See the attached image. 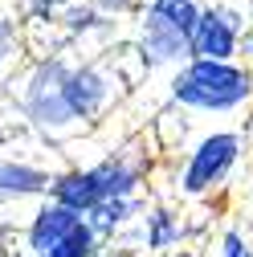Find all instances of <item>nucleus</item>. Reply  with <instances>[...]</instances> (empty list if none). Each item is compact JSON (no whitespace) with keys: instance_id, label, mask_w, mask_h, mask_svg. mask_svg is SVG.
Here are the masks:
<instances>
[{"instance_id":"f257e3e1","label":"nucleus","mask_w":253,"mask_h":257,"mask_svg":"<svg viewBox=\"0 0 253 257\" xmlns=\"http://www.w3.org/2000/svg\"><path fill=\"white\" fill-rule=\"evenodd\" d=\"M151 180H155V151L147 147V139L131 135V139L114 143L102 159H94V164L53 168L45 200L66 204V208H74V212L90 216L102 200H131V196H147Z\"/></svg>"},{"instance_id":"f03ea898","label":"nucleus","mask_w":253,"mask_h":257,"mask_svg":"<svg viewBox=\"0 0 253 257\" xmlns=\"http://www.w3.org/2000/svg\"><path fill=\"white\" fill-rule=\"evenodd\" d=\"M253 135L245 126H208V131L192 135L180 151L168 155V200L176 204H208L212 196L229 188L237 168L245 164Z\"/></svg>"},{"instance_id":"7ed1b4c3","label":"nucleus","mask_w":253,"mask_h":257,"mask_svg":"<svg viewBox=\"0 0 253 257\" xmlns=\"http://www.w3.org/2000/svg\"><path fill=\"white\" fill-rule=\"evenodd\" d=\"M168 106L200 118H233L253 110V66L188 57L168 74Z\"/></svg>"},{"instance_id":"20e7f679","label":"nucleus","mask_w":253,"mask_h":257,"mask_svg":"<svg viewBox=\"0 0 253 257\" xmlns=\"http://www.w3.org/2000/svg\"><path fill=\"white\" fill-rule=\"evenodd\" d=\"M17 237L25 257H106V241L90 224V216L53 200H37Z\"/></svg>"},{"instance_id":"39448f33","label":"nucleus","mask_w":253,"mask_h":257,"mask_svg":"<svg viewBox=\"0 0 253 257\" xmlns=\"http://www.w3.org/2000/svg\"><path fill=\"white\" fill-rule=\"evenodd\" d=\"M122 86H126V78L110 53H74L70 57V70L61 78V98H66V110L82 135L94 131L118 106Z\"/></svg>"},{"instance_id":"423d86ee","label":"nucleus","mask_w":253,"mask_h":257,"mask_svg":"<svg viewBox=\"0 0 253 257\" xmlns=\"http://www.w3.org/2000/svg\"><path fill=\"white\" fill-rule=\"evenodd\" d=\"M249 21H253V9L241 0H204L192 33H188V57L237 61Z\"/></svg>"},{"instance_id":"0eeeda50","label":"nucleus","mask_w":253,"mask_h":257,"mask_svg":"<svg viewBox=\"0 0 253 257\" xmlns=\"http://www.w3.org/2000/svg\"><path fill=\"white\" fill-rule=\"evenodd\" d=\"M53 41L74 53H110L122 41V21L106 17L90 0H74L53 21Z\"/></svg>"},{"instance_id":"6e6552de","label":"nucleus","mask_w":253,"mask_h":257,"mask_svg":"<svg viewBox=\"0 0 253 257\" xmlns=\"http://www.w3.org/2000/svg\"><path fill=\"white\" fill-rule=\"evenodd\" d=\"M122 237H131L135 249H143L147 257H155V253H172V249H180V245H192L196 224L188 220L184 204H176V200H168V196H155V200L143 204L135 229L122 233ZM122 237H118V241H122Z\"/></svg>"},{"instance_id":"1a4fd4ad","label":"nucleus","mask_w":253,"mask_h":257,"mask_svg":"<svg viewBox=\"0 0 253 257\" xmlns=\"http://www.w3.org/2000/svg\"><path fill=\"white\" fill-rule=\"evenodd\" d=\"M53 168L21 151H0V216L17 204H37L49 192Z\"/></svg>"},{"instance_id":"9d476101","label":"nucleus","mask_w":253,"mask_h":257,"mask_svg":"<svg viewBox=\"0 0 253 257\" xmlns=\"http://www.w3.org/2000/svg\"><path fill=\"white\" fill-rule=\"evenodd\" d=\"M74 5V0H13V9L25 25V37H29V49H53V21L57 13Z\"/></svg>"},{"instance_id":"9b49d317","label":"nucleus","mask_w":253,"mask_h":257,"mask_svg":"<svg viewBox=\"0 0 253 257\" xmlns=\"http://www.w3.org/2000/svg\"><path fill=\"white\" fill-rule=\"evenodd\" d=\"M200 9H204V0H143L135 21H147V25H160V29H172V33L188 37Z\"/></svg>"},{"instance_id":"f8f14e48","label":"nucleus","mask_w":253,"mask_h":257,"mask_svg":"<svg viewBox=\"0 0 253 257\" xmlns=\"http://www.w3.org/2000/svg\"><path fill=\"white\" fill-rule=\"evenodd\" d=\"M29 57V37H25V25L13 9V0H0V86H5L17 66Z\"/></svg>"},{"instance_id":"ddd939ff","label":"nucleus","mask_w":253,"mask_h":257,"mask_svg":"<svg viewBox=\"0 0 253 257\" xmlns=\"http://www.w3.org/2000/svg\"><path fill=\"white\" fill-rule=\"evenodd\" d=\"M216 257H253V237L241 224H225L216 233Z\"/></svg>"},{"instance_id":"4468645a","label":"nucleus","mask_w":253,"mask_h":257,"mask_svg":"<svg viewBox=\"0 0 253 257\" xmlns=\"http://www.w3.org/2000/svg\"><path fill=\"white\" fill-rule=\"evenodd\" d=\"M94 9H102L106 17H114V21H135V13L143 9V0H90Z\"/></svg>"},{"instance_id":"2eb2a0df","label":"nucleus","mask_w":253,"mask_h":257,"mask_svg":"<svg viewBox=\"0 0 253 257\" xmlns=\"http://www.w3.org/2000/svg\"><path fill=\"white\" fill-rule=\"evenodd\" d=\"M237 61H245V66H253V21H249L245 37H241V53H237Z\"/></svg>"},{"instance_id":"dca6fc26","label":"nucleus","mask_w":253,"mask_h":257,"mask_svg":"<svg viewBox=\"0 0 253 257\" xmlns=\"http://www.w3.org/2000/svg\"><path fill=\"white\" fill-rule=\"evenodd\" d=\"M155 257H200V249H196V245H180V249H172V253H155Z\"/></svg>"},{"instance_id":"f3484780","label":"nucleus","mask_w":253,"mask_h":257,"mask_svg":"<svg viewBox=\"0 0 253 257\" xmlns=\"http://www.w3.org/2000/svg\"><path fill=\"white\" fill-rule=\"evenodd\" d=\"M0 249H5V220H0Z\"/></svg>"},{"instance_id":"a211bd4d","label":"nucleus","mask_w":253,"mask_h":257,"mask_svg":"<svg viewBox=\"0 0 253 257\" xmlns=\"http://www.w3.org/2000/svg\"><path fill=\"white\" fill-rule=\"evenodd\" d=\"M249 5H253V0H249Z\"/></svg>"},{"instance_id":"6ab92c4d","label":"nucleus","mask_w":253,"mask_h":257,"mask_svg":"<svg viewBox=\"0 0 253 257\" xmlns=\"http://www.w3.org/2000/svg\"><path fill=\"white\" fill-rule=\"evenodd\" d=\"M249 237H253V233H249Z\"/></svg>"}]
</instances>
